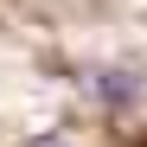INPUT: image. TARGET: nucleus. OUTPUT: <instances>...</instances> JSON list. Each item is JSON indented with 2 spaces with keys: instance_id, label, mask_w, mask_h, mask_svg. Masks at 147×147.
Instances as JSON below:
<instances>
[{
  "instance_id": "f257e3e1",
  "label": "nucleus",
  "mask_w": 147,
  "mask_h": 147,
  "mask_svg": "<svg viewBox=\"0 0 147 147\" xmlns=\"http://www.w3.org/2000/svg\"><path fill=\"white\" fill-rule=\"evenodd\" d=\"M45 147H58V141H45Z\"/></svg>"
}]
</instances>
